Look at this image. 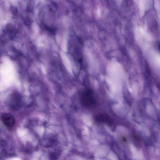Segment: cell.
Wrapping results in <instances>:
<instances>
[{
  "mask_svg": "<svg viewBox=\"0 0 160 160\" xmlns=\"http://www.w3.org/2000/svg\"><path fill=\"white\" fill-rule=\"evenodd\" d=\"M80 101L81 105L88 109L94 108L97 105L96 99L94 92L89 89H85L81 93Z\"/></svg>",
  "mask_w": 160,
  "mask_h": 160,
  "instance_id": "obj_1",
  "label": "cell"
},
{
  "mask_svg": "<svg viewBox=\"0 0 160 160\" xmlns=\"http://www.w3.org/2000/svg\"><path fill=\"white\" fill-rule=\"evenodd\" d=\"M1 118L3 124L8 129H11L14 126L15 122V118L11 113H3L1 116Z\"/></svg>",
  "mask_w": 160,
  "mask_h": 160,
  "instance_id": "obj_2",
  "label": "cell"
},
{
  "mask_svg": "<svg viewBox=\"0 0 160 160\" xmlns=\"http://www.w3.org/2000/svg\"><path fill=\"white\" fill-rule=\"evenodd\" d=\"M95 118L97 122L108 125L111 124L112 123V120L111 118L106 114L101 113L98 114L96 116Z\"/></svg>",
  "mask_w": 160,
  "mask_h": 160,
  "instance_id": "obj_3",
  "label": "cell"
},
{
  "mask_svg": "<svg viewBox=\"0 0 160 160\" xmlns=\"http://www.w3.org/2000/svg\"><path fill=\"white\" fill-rule=\"evenodd\" d=\"M158 48H159V50L160 51V42L159 43V46H158Z\"/></svg>",
  "mask_w": 160,
  "mask_h": 160,
  "instance_id": "obj_4",
  "label": "cell"
}]
</instances>
